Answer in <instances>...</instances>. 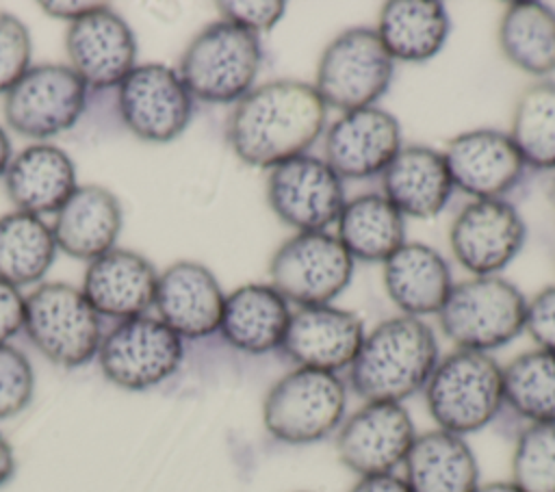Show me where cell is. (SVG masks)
I'll list each match as a JSON object with an SVG mask.
<instances>
[{"instance_id": "d6a6232c", "label": "cell", "mask_w": 555, "mask_h": 492, "mask_svg": "<svg viewBox=\"0 0 555 492\" xmlns=\"http://www.w3.org/2000/svg\"><path fill=\"white\" fill-rule=\"evenodd\" d=\"M509 139L527 167L555 169V82H535L520 93Z\"/></svg>"}, {"instance_id": "d4e9b609", "label": "cell", "mask_w": 555, "mask_h": 492, "mask_svg": "<svg viewBox=\"0 0 555 492\" xmlns=\"http://www.w3.org/2000/svg\"><path fill=\"white\" fill-rule=\"evenodd\" d=\"M4 186L17 210L37 217L56 215L76 191L74 163L56 145H28L11 158L4 171Z\"/></svg>"}, {"instance_id": "e575fe53", "label": "cell", "mask_w": 555, "mask_h": 492, "mask_svg": "<svg viewBox=\"0 0 555 492\" xmlns=\"http://www.w3.org/2000/svg\"><path fill=\"white\" fill-rule=\"evenodd\" d=\"M35 373L28 358L11 347L0 345V420L20 414L33 399Z\"/></svg>"}, {"instance_id": "ba28073f", "label": "cell", "mask_w": 555, "mask_h": 492, "mask_svg": "<svg viewBox=\"0 0 555 492\" xmlns=\"http://www.w3.org/2000/svg\"><path fill=\"white\" fill-rule=\"evenodd\" d=\"M395 74V59L386 52L375 28H347L323 50L314 89L325 106L343 113L375 106Z\"/></svg>"}, {"instance_id": "52a82bcc", "label": "cell", "mask_w": 555, "mask_h": 492, "mask_svg": "<svg viewBox=\"0 0 555 492\" xmlns=\"http://www.w3.org/2000/svg\"><path fill=\"white\" fill-rule=\"evenodd\" d=\"M24 329L50 362L65 368L89 362L102 342L100 314L65 282L41 284L24 297Z\"/></svg>"}, {"instance_id": "2e32d148", "label": "cell", "mask_w": 555, "mask_h": 492, "mask_svg": "<svg viewBox=\"0 0 555 492\" xmlns=\"http://www.w3.org/2000/svg\"><path fill=\"white\" fill-rule=\"evenodd\" d=\"M65 48L69 67L93 89L119 87L137 61V41L130 26L104 2L69 24Z\"/></svg>"}, {"instance_id": "f546056e", "label": "cell", "mask_w": 555, "mask_h": 492, "mask_svg": "<svg viewBox=\"0 0 555 492\" xmlns=\"http://www.w3.org/2000/svg\"><path fill=\"white\" fill-rule=\"evenodd\" d=\"M499 46L518 69L546 76L555 72V11L542 2L507 4L499 24Z\"/></svg>"}, {"instance_id": "ac0fdd59", "label": "cell", "mask_w": 555, "mask_h": 492, "mask_svg": "<svg viewBox=\"0 0 555 492\" xmlns=\"http://www.w3.org/2000/svg\"><path fill=\"white\" fill-rule=\"evenodd\" d=\"M453 186L475 199H499L522 176L525 160L509 134L477 128L455 134L442 150Z\"/></svg>"}, {"instance_id": "f1b7e54d", "label": "cell", "mask_w": 555, "mask_h": 492, "mask_svg": "<svg viewBox=\"0 0 555 492\" xmlns=\"http://www.w3.org/2000/svg\"><path fill=\"white\" fill-rule=\"evenodd\" d=\"M336 223L343 247L364 262H384L405 243V217L379 193L345 202Z\"/></svg>"}, {"instance_id": "e0dca14e", "label": "cell", "mask_w": 555, "mask_h": 492, "mask_svg": "<svg viewBox=\"0 0 555 492\" xmlns=\"http://www.w3.org/2000/svg\"><path fill=\"white\" fill-rule=\"evenodd\" d=\"M364 340L358 314L336 306H306L291 314L280 351L297 368L336 373L349 368Z\"/></svg>"}, {"instance_id": "603a6c76", "label": "cell", "mask_w": 555, "mask_h": 492, "mask_svg": "<svg viewBox=\"0 0 555 492\" xmlns=\"http://www.w3.org/2000/svg\"><path fill=\"white\" fill-rule=\"evenodd\" d=\"M121 232L119 199L100 184L76 186L59 208L52 236L56 247L78 260H93L113 249Z\"/></svg>"}, {"instance_id": "8d00e7d4", "label": "cell", "mask_w": 555, "mask_h": 492, "mask_svg": "<svg viewBox=\"0 0 555 492\" xmlns=\"http://www.w3.org/2000/svg\"><path fill=\"white\" fill-rule=\"evenodd\" d=\"M217 11L221 20L258 35L260 30H271L282 20L286 4L280 0H221Z\"/></svg>"}, {"instance_id": "44dd1931", "label": "cell", "mask_w": 555, "mask_h": 492, "mask_svg": "<svg viewBox=\"0 0 555 492\" xmlns=\"http://www.w3.org/2000/svg\"><path fill=\"white\" fill-rule=\"evenodd\" d=\"M158 275L147 258L113 247L93 258L82 277V295L98 314L115 319L143 316L154 306Z\"/></svg>"}, {"instance_id": "9a60e30c", "label": "cell", "mask_w": 555, "mask_h": 492, "mask_svg": "<svg viewBox=\"0 0 555 492\" xmlns=\"http://www.w3.org/2000/svg\"><path fill=\"white\" fill-rule=\"evenodd\" d=\"M525 236L522 217L503 197L468 202L449 230L455 260L475 277L505 269L520 251Z\"/></svg>"}, {"instance_id": "5bb4252c", "label": "cell", "mask_w": 555, "mask_h": 492, "mask_svg": "<svg viewBox=\"0 0 555 492\" xmlns=\"http://www.w3.org/2000/svg\"><path fill=\"white\" fill-rule=\"evenodd\" d=\"M414 438L412 416L401 403L369 401L340 423L336 453L358 477L388 475L403 466Z\"/></svg>"}, {"instance_id": "b9f144b4", "label": "cell", "mask_w": 555, "mask_h": 492, "mask_svg": "<svg viewBox=\"0 0 555 492\" xmlns=\"http://www.w3.org/2000/svg\"><path fill=\"white\" fill-rule=\"evenodd\" d=\"M13 472H15V455L11 444L0 433V488L13 477Z\"/></svg>"}, {"instance_id": "d6986e66", "label": "cell", "mask_w": 555, "mask_h": 492, "mask_svg": "<svg viewBox=\"0 0 555 492\" xmlns=\"http://www.w3.org/2000/svg\"><path fill=\"white\" fill-rule=\"evenodd\" d=\"M323 150V160L340 178H371L401 150V128L395 115L377 106L347 111L330 126Z\"/></svg>"}, {"instance_id": "6da1fadb", "label": "cell", "mask_w": 555, "mask_h": 492, "mask_svg": "<svg viewBox=\"0 0 555 492\" xmlns=\"http://www.w3.org/2000/svg\"><path fill=\"white\" fill-rule=\"evenodd\" d=\"M327 106L308 82L271 80L254 87L232 108L225 137L251 167H275L306 154L321 137Z\"/></svg>"}, {"instance_id": "83f0119b", "label": "cell", "mask_w": 555, "mask_h": 492, "mask_svg": "<svg viewBox=\"0 0 555 492\" xmlns=\"http://www.w3.org/2000/svg\"><path fill=\"white\" fill-rule=\"evenodd\" d=\"M451 30L444 4L434 0H390L382 4L377 37L395 61L421 63L436 56Z\"/></svg>"}, {"instance_id": "30bf717a", "label": "cell", "mask_w": 555, "mask_h": 492, "mask_svg": "<svg viewBox=\"0 0 555 492\" xmlns=\"http://www.w3.org/2000/svg\"><path fill=\"white\" fill-rule=\"evenodd\" d=\"M182 353V338L160 319L143 314L119 321L102 338L98 360L111 384L147 390L178 371Z\"/></svg>"}, {"instance_id": "4fadbf2b", "label": "cell", "mask_w": 555, "mask_h": 492, "mask_svg": "<svg viewBox=\"0 0 555 492\" xmlns=\"http://www.w3.org/2000/svg\"><path fill=\"white\" fill-rule=\"evenodd\" d=\"M117 106L128 130L152 143L173 141L193 115V95L178 72L163 63H143L119 82Z\"/></svg>"}, {"instance_id": "5b68a950", "label": "cell", "mask_w": 555, "mask_h": 492, "mask_svg": "<svg viewBox=\"0 0 555 492\" xmlns=\"http://www.w3.org/2000/svg\"><path fill=\"white\" fill-rule=\"evenodd\" d=\"M527 299L499 275H479L453 284L438 319L444 336L468 351H492L525 329Z\"/></svg>"}, {"instance_id": "ffe728a7", "label": "cell", "mask_w": 555, "mask_h": 492, "mask_svg": "<svg viewBox=\"0 0 555 492\" xmlns=\"http://www.w3.org/2000/svg\"><path fill=\"white\" fill-rule=\"evenodd\" d=\"M225 295L212 271L180 260L158 273L154 306L158 319L180 338H204L219 329Z\"/></svg>"}, {"instance_id": "ee69618b", "label": "cell", "mask_w": 555, "mask_h": 492, "mask_svg": "<svg viewBox=\"0 0 555 492\" xmlns=\"http://www.w3.org/2000/svg\"><path fill=\"white\" fill-rule=\"evenodd\" d=\"M9 163H11V143L7 132L0 128V176L7 171Z\"/></svg>"}, {"instance_id": "7a4b0ae2", "label": "cell", "mask_w": 555, "mask_h": 492, "mask_svg": "<svg viewBox=\"0 0 555 492\" xmlns=\"http://www.w3.org/2000/svg\"><path fill=\"white\" fill-rule=\"evenodd\" d=\"M438 360V340L427 323L408 314L392 316L364 334L349 366V384L364 403H401L425 388Z\"/></svg>"}, {"instance_id": "d590c367", "label": "cell", "mask_w": 555, "mask_h": 492, "mask_svg": "<svg viewBox=\"0 0 555 492\" xmlns=\"http://www.w3.org/2000/svg\"><path fill=\"white\" fill-rule=\"evenodd\" d=\"M30 35L22 20L0 13V93H7L30 67Z\"/></svg>"}, {"instance_id": "484cf974", "label": "cell", "mask_w": 555, "mask_h": 492, "mask_svg": "<svg viewBox=\"0 0 555 492\" xmlns=\"http://www.w3.org/2000/svg\"><path fill=\"white\" fill-rule=\"evenodd\" d=\"M403 470L410 492H475L479 485L473 449L464 436L444 429L416 433Z\"/></svg>"}, {"instance_id": "277c9868", "label": "cell", "mask_w": 555, "mask_h": 492, "mask_svg": "<svg viewBox=\"0 0 555 492\" xmlns=\"http://www.w3.org/2000/svg\"><path fill=\"white\" fill-rule=\"evenodd\" d=\"M262 61L256 33L225 20L204 26L180 56L178 76L197 100L238 102L254 89Z\"/></svg>"}, {"instance_id": "7c38bea8", "label": "cell", "mask_w": 555, "mask_h": 492, "mask_svg": "<svg viewBox=\"0 0 555 492\" xmlns=\"http://www.w3.org/2000/svg\"><path fill=\"white\" fill-rule=\"evenodd\" d=\"M267 202L297 232H323L343 212V178L323 158L301 154L271 167Z\"/></svg>"}, {"instance_id": "9c48e42d", "label": "cell", "mask_w": 555, "mask_h": 492, "mask_svg": "<svg viewBox=\"0 0 555 492\" xmlns=\"http://www.w3.org/2000/svg\"><path fill=\"white\" fill-rule=\"evenodd\" d=\"M353 273V258L330 232H297L284 241L271 262V286L286 299L306 306H325L338 297Z\"/></svg>"}, {"instance_id": "f35d334b", "label": "cell", "mask_w": 555, "mask_h": 492, "mask_svg": "<svg viewBox=\"0 0 555 492\" xmlns=\"http://www.w3.org/2000/svg\"><path fill=\"white\" fill-rule=\"evenodd\" d=\"M24 327V297L20 290L0 280V345Z\"/></svg>"}, {"instance_id": "4dcf8cb0", "label": "cell", "mask_w": 555, "mask_h": 492, "mask_svg": "<svg viewBox=\"0 0 555 492\" xmlns=\"http://www.w3.org/2000/svg\"><path fill=\"white\" fill-rule=\"evenodd\" d=\"M52 228L37 215L13 210L0 219V280L24 286L41 280L56 256Z\"/></svg>"}, {"instance_id": "3957f363", "label": "cell", "mask_w": 555, "mask_h": 492, "mask_svg": "<svg viewBox=\"0 0 555 492\" xmlns=\"http://www.w3.org/2000/svg\"><path fill=\"white\" fill-rule=\"evenodd\" d=\"M425 403L438 429L457 436L479 431L503 407V366L483 351L455 349L434 366Z\"/></svg>"}, {"instance_id": "4316f807", "label": "cell", "mask_w": 555, "mask_h": 492, "mask_svg": "<svg viewBox=\"0 0 555 492\" xmlns=\"http://www.w3.org/2000/svg\"><path fill=\"white\" fill-rule=\"evenodd\" d=\"M384 286L403 314L421 316L440 312L453 282L442 254L425 243H403L384 260Z\"/></svg>"}, {"instance_id": "7402d4cb", "label": "cell", "mask_w": 555, "mask_h": 492, "mask_svg": "<svg viewBox=\"0 0 555 492\" xmlns=\"http://www.w3.org/2000/svg\"><path fill=\"white\" fill-rule=\"evenodd\" d=\"M384 197L412 219H431L449 202L453 180L442 152L427 145H401L382 171Z\"/></svg>"}, {"instance_id": "836d02e7", "label": "cell", "mask_w": 555, "mask_h": 492, "mask_svg": "<svg viewBox=\"0 0 555 492\" xmlns=\"http://www.w3.org/2000/svg\"><path fill=\"white\" fill-rule=\"evenodd\" d=\"M509 481L522 492H555V423L527 425L518 433Z\"/></svg>"}, {"instance_id": "74e56055", "label": "cell", "mask_w": 555, "mask_h": 492, "mask_svg": "<svg viewBox=\"0 0 555 492\" xmlns=\"http://www.w3.org/2000/svg\"><path fill=\"white\" fill-rule=\"evenodd\" d=\"M525 329L538 349L555 353V286L540 290L531 301H527Z\"/></svg>"}, {"instance_id": "8992f818", "label": "cell", "mask_w": 555, "mask_h": 492, "mask_svg": "<svg viewBox=\"0 0 555 492\" xmlns=\"http://www.w3.org/2000/svg\"><path fill=\"white\" fill-rule=\"evenodd\" d=\"M347 390L336 373L293 368L264 394V429L286 444H310L340 427Z\"/></svg>"}, {"instance_id": "cb8c5ba5", "label": "cell", "mask_w": 555, "mask_h": 492, "mask_svg": "<svg viewBox=\"0 0 555 492\" xmlns=\"http://www.w3.org/2000/svg\"><path fill=\"white\" fill-rule=\"evenodd\" d=\"M291 314L288 301L271 284H243L225 295L219 332L230 347L258 355L280 349Z\"/></svg>"}, {"instance_id": "7bdbcfd3", "label": "cell", "mask_w": 555, "mask_h": 492, "mask_svg": "<svg viewBox=\"0 0 555 492\" xmlns=\"http://www.w3.org/2000/svg\"><path fill=\"white\" fill-rule=\"evenodd\" d=\"M475 492H522V490L512 481H492V483H479Z\"/></svg>"}, {"instance_id": "8fae6325", "label": "cell", "mask_w": 555, "mask_h": 492, "mask_svg": "<svg viewBox=\"0 0 555 492\" xmlns=\"http://www.w3.org/2000/svg\"><path fill=\"white\" fill-rule=\"evenodd\" d=\"M87 85L69 65L43 63L4 93L7 124L30 139H48L69 130L85 111Z\"/></svg>"}, {"instance_id": "60d3db41", "label": "cell", "mask_w": 555, "mask_h": 492, "mask_svg": "<svg viewBox=\"0 0 555 492\" xmlns=\"http://www.w3.org/2000/svg\"><path fill=\"white\" fill-rule=\"evenodd\" d=\"M349 492H410V488L403 477L388 472V475L360 477Z\"/></svg>"}, {"instance_id": "1f68e13d", "label": "cell", "mask_w": 555, "mask_h": 492, "mask_svg": "<svg viewBox=\"0 0 555 492\" xmlns=\"http://www.w3.org/2000/svg\"><path fill=\"white\" fill-rule=\"evenodd\" d=\"M503 405L529 425L555 423V353L531 349L503 366Z\"/></svg>"}, {"instance_id": "ab89813d", "label": "cell", "mask_w": 555, "mask_h": 492, "mask_svg": "<svg viewBox=\"0 0 555 492\" xmlns=\"http://www.w3.org/2000/svg\"><path fill=\"white\" fill-rule=\"evenodd\" d=\"M100 4L102 2H87V0H78V2L76 0H69V2L67 0H52V2H41V9L48 15L56 17V20H67L72 24V22L89 15L91 11H95Z\"/></svg>"}]
</instances>
